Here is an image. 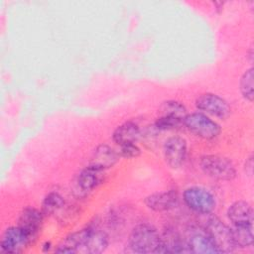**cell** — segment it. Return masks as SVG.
Segmentation results:
<instances>
[{"label":"cell","instance_id":"obj_1","mask_svg":"<svg viewBox=\"0 0 254 254\" xmlns=\"http://www.w3.org/2000/svg\"><path fill=\"white\" fill-rule=\"evenodd\" d=\"M128 245L135 253H159L161 235L153 225L147 223L138 224L129 235Z\"/></svg>","mask_w":254,"mask_h":254},{"label":"cell","instance_id":"obj_2","mask_svg":"<svg viewBox=\"0 0 254 254\" xmlns=\"http://www.w3.org/2000/svg\"><path fill=\"white\" fill-rule=\"evenodd\" d=\"M201 171L208 177L218 181H231L236 177L233 163L219 155H204L199 160Z\"/></svg>","mask_w":254,"mask_h":254},{"label":"cell","instance_id":"obj_3","mask_svg":"<svg viewBox=\"0 0 254 254\" xmlns=\"http://www.w3.org/2000/svg\"><path fill=\"white\" fill-rule=\"evenodd\" d=\"M204 231L214 244L218 253H230L234 250L235 245L231 228L224 224L218 217L211 215L205 223Z\"/></svg>","mask_w":254,"mask_h":254},{"label":"cell","instance_id":"obj_4","mask_svg":"<svg viewBox=\"0 0 254 254\" xmlns=\"http://www.w3.org/2000/svg\"><path fill=\"white\" fill-rule=\"evenodd\" d=\"M184 125L195 136L205 140L215 139L221 131L219 124L201 112L187 114Z\"/></svg>","mask_w":254,"mask_h":254},{"label":"cell","instance_id":"obj_5","mask_svg":"<svg viewBox=\"0 0 254 254\" xmlns=\"http://www.w3.org/2000/svg\"><path fill=\"white\" fill-rule=\"evenodd\" d=\"M185 203L193 211L200 214H209L216 205L214 195L201 187H190L183 193Z\"/></svg>","mask_w":254,"mask_h":254},{"label":"cell","instance_id":"obj_6","mask_svg":"<svg viewBox=\"0 0 254 254\" xmlns=\"http://www.w3.org/2000/svg\"><path fill=\"white\" fill-rule=\"evenodd\" d=\"M195 106L198 110L220 119L227 118L231 113L228 102L214 93H203L198 96L195 100Z\"/></svg>","mask_w":254,"mask_h":254},{"label":"cell","instance_id":"obj_7","mask_svg":"<svg viewBox=\"0 0 254 254\" xmlns=\"http://www.w3.org/2000/svg\"><path fill=\"white\" fill-rule=\"evenodd\" d=\"M31 242L30 236L20 226H11L5 229L2 234L0 250L4 253H19Z\"/></svg>","mask_w":254,"mask_h":254},{"label":"cell","instance_id":"obj_8","mask_svg":"<svg viewBox=\"0 0 254 254\" xmlns=\"http://www.w3.org/2000/svg\"><path fill=\"white\" fill-rule=\"evenodd\" d=\"M187 141L179 136L168 138L163 147L166 163L173 169L180 168L187 157Z\"/></svg>","mask_w":254,"mask_h":254},{"label":"cell","instance_id":"obj_9","mask_svg":"<svg viewBox=\"0 0 254 254\" xmlns=\"http://www.w3.org/2000/svg\"><path fill=\"white\" fill-rule=\"evenodd\" d=\"M146 206L154 211H168L177 207L179 196L175 190H165L152 193L144 199Z\"/></svg>","mask_w":254,"mask_h":254},{"label":"cell","instance_id":"obj_10","mask_svg":"<svg viewBox=\"0 0 254 254\" xmlns=\"http://www.w3.org/2000/svg\"><path fill=\"white\" fill-rule=\"evenodd\" d=\"M44 214L41 210L28 206L25 207L18 218V226H20L32 240H34L39 233Z\"/></svg>","mask_w":254,"mask_h":254},{"label":"cell","instance_id":"obj_11","mask_svg":"<svg viewBox=\"0 0 254 254\" xmlns=\"http://www.w3.org/2000/svg\"><path fill=\"white\" fill-rule=\"evenodd\" d=\"M119 154L108 145H99L92 153L89 165L103 171L112 168L119 160Z\"/></svg>","mask_w":254,"mask_h":254},{"label":"cell","instance_id":"obj_12","mask_svg":"<svg viewBox=\"0 0 254 254\" xmlns=\"http://www.w3.org/2000/svg\"><path fill=\"white\" fill-rule=\"evenodd\" d=\"M108 246V237L102 230L88 226L86 237L83 243V251L90 254H98L105 251Z\"/></svg>","mask_w":254,"mask_h":254},{"label":"cell","instance_id":"obj_13","mask_svg":"<svg viewBox=\"0 0 254 254\" xmlns=\"http://www.w3.org/2000/svg\"><path fill=\"white\" fill-rule=\"evenodd\" d=\"M190 252L197 254H213L218 253L214 244L203 230H194L190 233L187 240Z\"/></svg>","mask_w":254,"mask_h":254},{"label":"cell","instance_id":"obj_14","mask_svg":"<svg viewBox=\"0 0 254 254\" xmlns=\"http://www.w3.org/2000/svg\"><path fill=\"white\" fill-rule=\"evenodd\" d=\"M104 172L94 166L88 165L77 177V185L82 191H90L97 188L104 180Z\"/></svg>","mask_w":254,"mask_h":254},{"label":"cell","instance_id":"obj_15","mask_svg":"<svg viewBox=\"0 0 254 254\" xmlns=\"http://www.w3.org/2000/svg\"><path fill=\"white\" fill-rule=\"evenodd\" d=\"M227 217L233 225L252 224L253 209L252 206L244 200L233 202L227 209Z\"/></svg>","mask_w":254,"mask_h":254},{"label":"cell","instance_id":"obj_16","mask_svg":"<svg viewBox=\"0 0 254 254\" xmlns=\"http://www.w3.org/2000/svg\"><path fill=\"white\" fill-rule=\"evenodd\" d=\"M141 136L139 126L133 121H127L117 126L112 134L113 141L121 146L130 143H136Z\"/></svg>","mask_w":254,"mask_h":254},{"label":"cell","instance_id":"obj_17","mask_svg":"<svg viewBox=\"0 0 254 254\" xmlns=\"http://www.w3.org/2000/svg\"><path fill=\"white\" fill-rule=\"evenodd\" d=\"M190 252L187 241H183L174 230H166L161 236L159 253H188Z\"/></svg>","mask_w":254,"mask_h":254},{"label":"cell","instance_id":"obj_18","mask_svg":"<svg viewBox=\"0 0 254 254\" xmlns=\"http://www.w3.org/2000/svg\"><path fill=\"white\" fill-rule=\"evenodd\" d=\"M87 227L67 235L55 249L57 253H76L82 246L86 237Z\"/></svg>","mask_w":254,"mask_h":254},{"label":"cell","instance_id":"obj_19","mask_svg":"<svg viewBox=\"0 0 254 254\" xmlns=\"http://www.w3.org/2000/svg\"><path fill=\"white\" fill-rule=\"evenodd\" d=\"M231 233L235 247L247 248L253 244L252 224L234 225L231 228Z\"/></svg>","mask_w":254,"mask_h":254},{"label":"cell","instance_id":"obj_20","mask_svg":"<svg viewBox=\"0 0 254 254\" xmlns=\"http://www.w3.org/2000/svg\"><path fill=\"white\" fill-rule=\"evenodd\" d=\"M64 205V197L59 192L51 191L45 196L42 202L41 211L43 212L44 216H50L52 214H55L61 208H63Z\"/></svg>","mask_w":254,"mask_h":254},{"label":"cell","instance_id":"obj_21","mask_svg":"<svg viewBox=\"0 0 254 254\" xmlns=\"http://www.w3.org/2000/svg\"><path fill=\"white\" fill-rule=\"evenodd\" d=\"M159 112L160 115L174 117L183 121L187 115L186 107L183 103L177 100H168L163 102V104L160 106Z\"/></svg>","mask_w":254,"mask_h":254},{"label":"cell","instance_id":"obj_22","mask_svg":"<svg viewBox=\"0 0 254 254\" xmlns=\"http://www.w3.org/2000/svg\"><path fill=\"white\" fill-rule=\"evenodd\" d=\"M253 78H254V69L253 67H250L244 71L239 82L241 94L249 102L253 101Z\"/></svg>","mask_w":254,"mask_h":254},{"label":"cell","instance_id":"obj_23","mask_svg":"<svg viewBox=\"0 0 254 254\" xmlns=\"http://www.w3.org/2000/svg\"><path fill=\"white\" fill-rule=\"evenodd\" d=\"M181 124H184L183 120H180V119H177L174 117H170V116H163V115H160L155 122L156 128L159 130L174 129V128L179 127Z\"/></svg>","mask_w":254,"mask_h":254},{"label":"cell","instance_id":"obj_24","mask_svg":"<svg viewBox=\"0 0 254 254\" xmlns=\"http://www.w3.org/2000/svg\"><path fill=\"white\" fill-rule=\"evenodd\" d=\"M118 154L122 158L133 159V158H137L138 156H140L141 150L135 143H130V144L121 145Z\"/></svg>","mask_w":254,"mask_h":254},{"label":"cell","instance_id":"obj_25","mask_svg":"<svg viewBox=\"0 0 254 254\" xmlns=\"http://www.w3.org/2000/svg\"><path fill=\"white\" fill-rule=\"evenodd\" d=\"M245 171L249 176H251L253 173V156L252 155H250V157L247 158L245 162Z\"/></svg>","mask_w":254,"mask_h":254},{"label":"cell","instance_id":"obj_26","mask_svg":"<svg viewBox=\"0 0 254 254\" xmlns=\"http://www.w3.org/2000/svg\"><path fill=\"white\" fill-rule=\"evenodd\" d=\"M52 247V244L50 241H46L44 244H43V250L44 251H49Z\"/></svg>","mask_w":254,"mask_h":254}]
</instances>
